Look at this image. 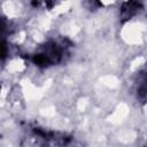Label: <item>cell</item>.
<instances>
[{"instance_id": "obj_1", "label": "cell", "mask_w": 147, "mask_h": 147, "mask_svg": "<svg viewBox=\"0 0 147 147\" xmlns=\"http://www.w3.org/2000/svg\"><path fill=\"white\" fill-rule=\"evenodd\" d=\"M68 44L64 40H49L39 46L32 54L31 61L39 68H49L63 62L68 55Z\"/></svg>"}, {"instance_id": "obj_2", "label": "cell", "mask_w": 147, "mask_h": 147, "mask_svg": "<svg viewBox=\"0 0 147 147\" xmlns=\"http://www.w3.org/2000/svg\"><path fill=\"white\" fill-rule=\"evenodd\" d=\"M134 93L139 102L147 103V64L136 75Z\"/></svg>"}, {"instance_id": "obj_3", "label": "cell", "mask_w": 147, "mask_h": 147, "mask_svg": "<svg viewBox=\"0 0 147 147\" xmlns=\"http://www.w3.org/2000/svg\"><path fill=\"white\" fill-rule=\"evenodd\" d=\"M140 8H141V3H140L139 0H127V1H125L121 7V11H119L121 20L122 21L131 20L133 16H136L138 14Z\"/></svg>"}, {"instance_id": "obj_4", "label": "cell", "mask_w": 147, "mask_h": 147, "mask_svg": "<svg viewBox=\"0 0 147 147\" xmlns=\"http://www.w3.org/2000/svg\"><path fill=\"white\" fill-rule=\"evenodd\" d=\"M31 3L34 8H42V9H51L55 0H31Z\"/></svg>"}]
</instances>
